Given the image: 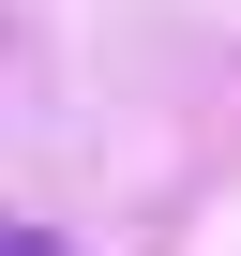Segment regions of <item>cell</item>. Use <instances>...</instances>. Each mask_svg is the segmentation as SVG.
<instances>
[{
	"mask_svg": "<svg viewBox=\"0 0 241 256\" xmlns=\"http://www.w3.org/2000/svg\"><path fill=\"white\" fill-rule=\"evenodd\" d=\"M0 256H60V241H46V226H16V211H0Z\"/></svg>",
	"mask_w": 241,
	"mask_h": 256,
	"instance_id": "obj_1",
	"label": "cell"
}]
</instances>
